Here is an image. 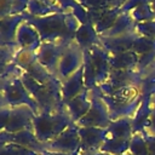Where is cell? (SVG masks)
<instances>
[{
  "label": "cell",
  "mask_w": 155,
  "mask_h": 155,
  "mask_svg": "<svg viewBox=\"0 0 155 155\" xmlns=\"http://www.w3.org/2000/svg\"><path fill=\"white\" fill-rule=\"evenodd\" d=\"M130 150L132 155H149L145 138H140L139 136L132 139L130 144Z\"/></svg>",
  "instance_id": "cell-1"
}]
</instances>
